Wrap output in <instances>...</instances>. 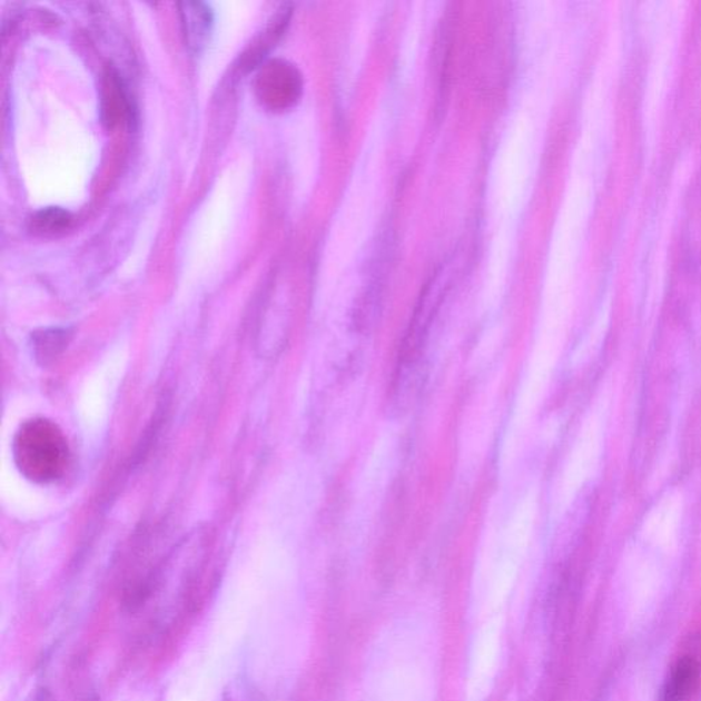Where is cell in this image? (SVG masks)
<instances>
[{"label": "cell", "mask_w": 701, "mask_h": 701, "mask_svg": "<svg viewBox=\"0 0 701 701\" xmlns=\"http://www.w3.org/2000/svg\"><path fill=\"white\" fill-rule=\"evenodd\" d=\"M11 453L17 471L34 484L57 483L68 471V440L61 427L47 418L23 422L16 432Z\"/></svg>", "instance_id": "obj_1"}, {"label": "cell", "mask_w": 701, "mask_h": 701, "mask_svg": "<svg viewBox=\"0 0 701 701\" xmlns=\"http://www.w3.org/2000/svg\"><path fill=\"white\" fill-rule=\"evenodd\" d=\"M258 92L265 103L283 109L293 105L299 97L300 79L298 71L284 62H271L259 75Z\"/></svg>", "instance_id": "obj_2"}, {"label": "cell", "mask_w": 701, "mask_h": 701, "mask_svg": "<svg viewBox=\"0 0 701 701\" xmlns=\"http://www.w3.org/2000/svg\"><path fill=\"white\" fill-rule=\"evenodd\" d=\"M700 681L701 668L697 659H679L664 682L661 701H689L697 693Z\"/></svg>", "instance_id": "obj_3"}, {"label": "cell", "mask_w": 701, "mask_h": 701, "mask_svg": "<svg viewBox=\"0 0 701 701\" xmlns=\"http://www.w3.org/2000/svg\"><path fill=\"white\" fill-rule=\"evenodd\" d=\"M180 16L187 46L194 51H199L211 32L213 13L210 8L199 2L181 3Z\"/></svg>", "instance_id": "obj_4"}, {"label": "cell", "mask_w": 701, "mask_h": 701, "mask_svg": "<svg viewBox=\"0 0 701 701\" xmlns=\"http://www.w3.org/2000/svg\"><path fill=\"white\" fill-rule=\"evenodd\" d=\"M71 334L68 329H41L32 335V350L34 358L41 365H50L68 347Z\"/></svg>", "instance_id": "obj_5"}, {"label": "cell", "mask_w": 701, "mask_h": 701, "mask_svg": "<svg viewBox=\"0 0 701 701\" xmlns=\"http://www.w3.org/2000/svg\"><path fill=\"white\" fill-rule=\"evenodd\" d=\"M103 112L107 115V122H116L118 118L132 116V107H130L129 97L125 92V87L120 77L115 71H110L106 76L105 95H103Z\"/></svg>", "instance_id": "obj_6"}, {"label": "cell", "mask_w": 701, "mask_h": 701, "mask_svg": "<svg viewBox=\"0 0 701 701\" xmlns=\"http://www.w3.org/2000/svg\"><path fill=\"white\" fill-rule=\"evenodd\" d=\"M71 224L70 213L61 207H46L31 219L32 229L40 235H56L68 229Z\"/></svg>", "instance_id": "obj_7"}, {"label": "cell", "mask_w": 701, "mask_h": 701, "mask_svg": "<svg viewBox=\"0 0 701 701\" xmlns=\"http://www.w3.org/2000/svg\"><path fill=\"white\" fill-rule=\"evenodd\" d=\"M23 701H57L49 688L40 687L33 689Z\"/></svg>", "instance_id": "obj_8"}]
</instances>
